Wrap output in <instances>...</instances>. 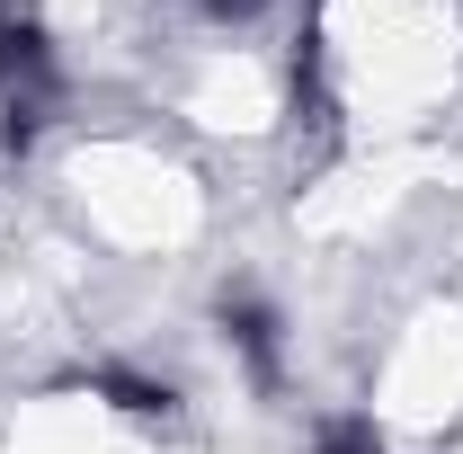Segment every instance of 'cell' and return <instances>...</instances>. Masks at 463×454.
Instances as JSON below:
<instances>
[{
  "label": "cell",
  "instance_id": "1",
  "mask_svg": "<svg viewBox=\"0 0 463 454\" xmlns=\"http://www.w3.org/2000/svg\"><path fill=\"white\" fill-rule=\"evenodd\" d=\"M223 321H232V339H241L250 356H259V374H268V365H277V321H268V303L232 294V303H223Z\"/></svg>",
  "mask_w": 463,
  "mask_h": 454
},
{
  "label": "cell",
  "instance_id": "2",
  "mask_svg": "<svg viewBox=\"0 0 463 454\" xmlns=\"http://www.w3.org/2000/svg\"><path fill=\"white\" fill-rule=\"evenodd\" d=\"M108 393L125 401L134 419H152V410H170V393H161V383H134V374H108Z\"/></svg>",
  "mask_w": 463,
  "mask_h": 454
}]
</instances>
